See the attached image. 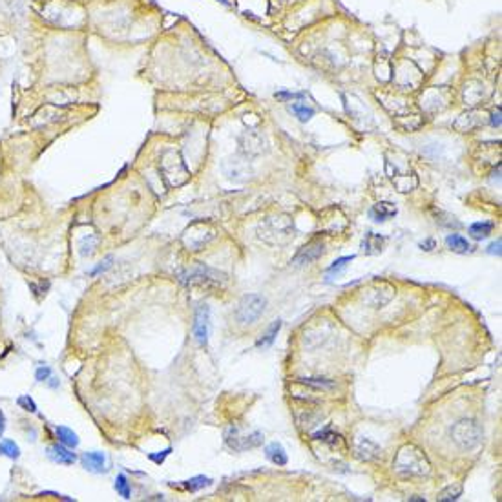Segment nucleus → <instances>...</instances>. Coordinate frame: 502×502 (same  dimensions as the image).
<instances>
[{
    "mask_svg": "<svg viewBox=\"0 0 502 502\" xmlns=\"http://www.w3.org/2000/svg\"><path fill=\"white\" fill-rule=\"evenodd\" d=\"M393 469L398 477L402 479H409V477H426L431 473V464L428 457L415 444H404L398 450L394 457Z\"/></svg>",
    "mask_w": 502,
    "mask_h": 502,
    "instance_id": "1",
    "label": "nucleus"
},
{
    "mask_svg": "<svg viewBox=\"0 0 502 502\" xmlns=\"http://www.w3.org/2000/svg\"><path fill=\"white\" fill-rule=\"evenodd\" d=\"M450 433L453 442L460 450H473L482 440V429L475 420H459L457 424H453Z\"/></svg>",
    "mask_w": 502,
    "mask_h": 502,
    "instance_id": "2",
    "label": "nucleus"
},
{
    "mask_svg": "<svg viewBox=\"0 0 502 502\" xmlns=\"http://www.w3.org/2000/svg\"><path fill=\"white\" fill-rule=\"evenodd\" d=\"M265 305H267V301L263 296H259V294H247V296L241 298L240 305H237L236 318L240 320L241 323L258 322L259 316H261L263 310H265Z\"/></svg>",
    "mask_w": 502,
    "mask_h": 502,
    "instance_id": "3",
    "label": "nucleus"
},
{
    "mask_svg": "<svg viewBox=\"0 0 502 502\" xmlns=\"http://www.w3.org/2000/svg\"><path fill=\"white\" fill-rule=\"evenodd\" d=\"M225 442L234 451L254 450V447H258V445L263 444V433L254 431L249 433V435H243L240 428H228L227 433H225Z\"/></svg>",
    "mask_w": 502,
    "mask_h": 502,
    "instance_id": "4",
    "label": "nucleus"
},
{
    "mask_svg": "<svg viewBox=\"0 0 502 502\" xmlns=\"http://www.w3.org/2000/svg\"><path fill=\"white\" fill-rule=\"evenodd\" d=\"M194 338L196 341L201 345V347H206L208 345V338H210V307L206 305H199L196 310V320H194Z\"/></svg>",
    "mask_w": 502,
    "mask_h": 502,
    "instance_id": "5",
    "label": "nucleus"
},
{
    "mask_svg": "<svg viewBox=\"0 0 502 502\" xmlns=\"http://www.w3.org/2000/svg\"><path fill=\"white\" fill-rule=\"evenodd\" d=\"M183 281L190 285H210V283H219V281L225 280V276L221 272L214 271V269H210V267H205V265H199L197 269L190 271L188 274H184L181 278Z\"/></svg>",
    "mask_w": 502,
    "mask_h": 502,
    "instance_id": "6",
    "label": "nucleus"
},
{
    "mask_svg": "<svg viewBox=\"0 0 502 502\" xmlns=\"http://www.w3.org/2000/svg\"><path fill=\"white\" fill-rule=\"evenodd\" d=\"M393 296H394V288L391 287L389 283H380V285H375L373 288L367 290L365 301L367 303H371L375 309H380V307L387 305Z\"/></svg>",
    "mask_w": 502,
    "mask_h": 502,
    "instance_id": "7",
    "label": "nucleus"
},
{
    "mask_svg": "<svg viewBox=\"0 0 502 502\" xmlns=\"http://www.w3.org/2000/svg\"><path fill=\"white\" fill-rule=\"evenodd\" d=\"M354 453L360 460H365V462H371V460H376L382 457V447L376 442L369 440V438H356L354 442Z\"/></svg>",
    "mask_w": 502,
    "mask_h": 502,
    "instance_id": "8",
    "label": "nucleus"
},
{
    "mask_svg": "<svg viewBox=\"0 0 502 502\" xmlns=\"http://www.w3.org/2000/svg\"><path fill=\"white\" fill-rule=\"evenodd\" d=\"M214 237H216L214 228L205 225V223H199V232H196V234L187 232V234H184V243H187L192 250H199L203 245H206L208 241L214 240Z\"/></svg>",
    "mask_w": 502,
    "mask_h": 502,
    "instance_id": "9",
    "label": "nucleus"
},
{
    "mask_svg": "<svg viewBox=\"0 0 502 502\" xmlns=\"http://www.w3.org/2000/svg\"><path fill=\"white\" fill-rule=\"evenodd\" d=\"M83 467L92 473H106L108 471V460L102 451H86L81 457Z\"/></svg>",
    "mask_w": 502,
    "mask_h": 502,
    "instance_id": "10",
    "label": "nucleus"
},
{
    "mask_svg": "<svg viewBox=\"0 0 502 502\" xmlns=\"http://www.w3.org/2000/svg\"><path fill=\"white\" fill-rule=\"evenodd\" d=\"M323 254V243L322 241H312V243H309V245H305L303 249L300 250V252L294 256V259H293V263L294 265H307V263H312V261H316V259L320 258Z\"/></svg>",
    "mask_w": 502,
    "mask_h": 502,
    "instance_id": "11",
    "label": "nucleus"
},
{
    "mask_svg": "<svg viewBox=\"0 0 502 502\" xmlns=\"http://www.w3.org/2000/svg\"><path fill=\"white\" fill-rule=\"evenodd\" d=\"M48 457L49 460H53L55 464H64V466H71L77 460V455L71 451V447L64 444H53L48 447Z\"/></svg>",
    "mask_w": 502,
    "mask_h": 502,
    "instance_id": "12",
    "label": "nucleus"
},
{
    "mask_svg": "<svg viewBox=\"0 0 502 502\" xmlns=\"http://www.w3.org/2000/svg\"><path fill=\"white\" fill-rule=\"evenodd\" d=\"M398 212V208L393 205V203H387V201H380V203H376L371 210H369V218L376 223H384L387 219L394 218Z\"/></svg>",
    "mask_w": 502,
    "mask_h": 502,
    "instance_id": "13",
    "label": "nucleus"
},
{
    "mask_svg": "<svg viewBox=\"0 0 502 502\" xmlns=\"http://www.w3.org/2000/svg\"><path fill=\"white\" fill-rule=\"evenodd\" d=\"M384 243H385L384 236L375 234V232H367L365 237H363V241H362V250L367 254V256H376V254L382 252Z\"/></svg>",
    "mask_w": 502,
    "mask_h": 502,
    "instance_id": "14",
    "label": "nucleus"
},
{
    "mask_svg": "<svg viewBox=\"0 0 502 502\" xmlns=\"http://www.w3.org/2000/svg\"><path fill=\"white\" fill-rule=\"evenodd\" d=\"M265 455H267V459L271 460L272 464H276V466H285V464L288 462L287 451H285L283 445L278 444V442H272V444L267 445Z\"/></svg>",
    "mask_w": 502,
    "mask_h": 502,
    "instance_id": "15",
    "label": "nucleus"
},
{
    "mask_svg": "<svg viewBox=\"0 0 502 502\" xmlns=\"http://www.w3.org/2000/svg\"><path fill=\"white\" fill-rule=\"evenodd\" d=\"M55 435H57L61 444L68 445L71 450H75V447L79 445V435H77L73 429L64 428V426H57V428H55Z\"/></svg>",
    "mask_w": 502,
    "mask_h": 502,
    "instance_id": "16",
    "label": "nucleus"
},
{
    "mask_svg": "<svg viewBox=\"0 0 502 502\" xmlns=\"http://www.w3.org/2000/svg\"><path fill=\"white\" fill-rule=\"evenodd\" d=\"M445 245L450 247V250H453L455 254H467L471 250V245L466 237H462L460 234H450L445 237Z\"/></svg>",
    "mask_w": 502,
    "mask_h": 502,
    "instance_id": "17",
    "label": "nucleus"
},
{
    "mask_svg": "<svg viewBox=\"0 0 502 502\" xmlns=\"http://www.w3.org/2000/svg\"><path fill=\"white\" fill-rule=\"evenodd\" d=\"M280 329H281V320H276V322H272V325L267 329L265 334H263V336L259 338L258 341H256V347H263V349H265V347H269V345L274 344V340H276V336H278Z\"/></svg>",
    "mask_w": 502,
    "mask_h": 502,
    "instance_id": "18",
    "label": "nucleus"
},
{
    "mask_svg": "<svg viewBox=\"0 0 502 502\" xmlns=\"http://www.w3.org/2000/svg\"><path fill=\"white\" fill-rule=\"evenodd\" d=\"M491 232H493V223H489V221L473 223L471 227H469V236H471L473 240H484V237H488Z\"/></svg>",
    "mask_w": 502,
    "mask_h": 502,
    "instance_id": "19",
    "label": "nucleus"
},
{
    "mask_svg": "<svg viewBox=\"0 0 502 502\" xmlns=\"http://www.w3.org/2000/svg\"><path fill=\"white\" fill-rule=\"evenodd\" d=\"M0 455L2 457H8L11 460H17L20 459V447L15 440H2L0 442Z\"/></svg>",
    "mask_w": 502,
    "mask_h": 502,
    "instance_id": "20",
    "label": "nucleus"
},
{
    "mask_svg": "<svg viewBox=\"0 0 502 502\" xmlns=\"http://www.w3.org/2000/svg\"><path fill=\"white\" fill-rule=\"evenodd\" d=\"M114 488H115V491H117V495H121L122 498H126V500H128V498L131 497L130 482H128V479H126V475H124V473H119V475L115 477Z\"/></svg>",
    "mask_w": 502,
    "mask_h": 502,
    "instance_id": "21",
    "label": "nucleus"
},
{
    "mask_svg": "<svg viewBox=\"0 0 502 502\" xmlns=\"http://www.w3.org/2000/svg\"><path fill=\"white\" fill-rule=\"evenodd\" d=\"M290 112H293L301 122H307L314 117V110L307 108L305 104H298V102H293V104H290Z\"/></svg>",
    "mask_w": 502,
    "mask_h": 502,
    "instance_id": "22",
    "label": "nucleus"
},
{
    "mask_svg": "<svg viewBox=\"0 0 502 502\" xmlns=\"http://www.w3.org/2000/svg\"><path fill=\"white\" fill-rule=\"evenodd\" d=\"M462 495V486L455 484V486H447L445 489H442L438 493V500L440 502H450V500H457V498Z\"/></svg>",
    "mask_w": 502,
    "mask_h": 502,
    "instance_id": "23",
    "label": "nucleus"
},
{
    "mask_svg": "<svg viewBox=\"0 0 502 502\" xmlns=\"http://www.w3.org/2000/svg\"><path fill=\"white\" fill-rule=\"evenodd\" d=\"M210 482H212V481H210L208 477L197 475V477H194V479H190V481H184L183 482V488L188 489V491H197V489L206 488Z\"/></svg>",
    "mask_w": 502,
    "mask_h": 502,
    "instance_id": "24",
    "label": "nucleus"
},
{
    "mask_svg": "<svg viewBox=\"0 0 502 502\" xmlns=\"http://www.w3.org/2000/svg\"><path fill=\"white\" fill-rule=\"evenodd\" d=\"M97 243H99V237L93 236V234H88V236L83 237V241H81V254H83V256H90V254L93 252V249L97 247Z\"/></svg>",
    "mask_w": 502,
    "mask_h": 502,
    "instance_id": "25",
    "label": "nucleus"
},
{
    "mask_svg": "<svg viewBox=\"0 0 502 502\" xmlns=\"http://www.w3.org/2000/svg\"><path fill=\"white\" fill-rule=\"evenodd\" d=\"M353 259H354V256H344V258H338L336 261H332V265L327 269V274H329V276H332V274H340V272L344 271L345 267L349 265V263L353 261Z\"/></svg>",
    "mask_w": 502,
    "mask_h": 502,
    "instance_id": "26",
    "label": "nucleus"
},
{
    "mask_svg": "<svg viewBox=\"0 0 502 502\" xmlns=\"http://www.w3.org/2000/svg\"><path fill=\"white\" fill-rule=\"evenodd\" d=\"M314 438H316V440H320V442H325V444H331V445H336L338 442L341 440L340 435H336V433L329 431V429H323V431H318V433H316V435H314Z\"/></svg>",
    "mask_w": 502,
    "mask_h": 502,
    "instance_id": "27",
    "label": "nucleus"
},
{
    "mask_svg": "<svg viewBox=\"0 0 502 502\" xmlns=\"http://www.w3.org/2000/svg\"><path fill=\"white\" fill-rule=\"evenodd\" d=\"M17 404H18V406H20L24 411H28V413H37V404H35V402H33V398H31L30 394H24V397H18Z\"/></svg>",
    "mask_w": 502,
    "mask_h": 502,
    "instance_id": "28",
    "label": "nucleus"
},
{
    "mask_svg": "<svg viewBox=\"0 0 502 502\" xmlns=\"http://www.w3.org/2000/svg\"><path fill=\"white\" fill-rule=\"evenodd\" d=\"M460 121H466V126H462V134H466V131H469V130H473L475 126H479L481 124V121L475 117V114H464V115H460Z\"/></svg>",
    "mask_w": 502,
    "mask_h": 502,
    "instance_id": "29",
    "label": "nucleus"
},
{
    "mask_svg": "<svg viewBox=\"0 0 502 502\" xmlns=\"http://www.w3.org/2000/svg\"><path fill=\"white\" fill-rule=\"evenodd\" d=\"M170 451H172L170 447H166L165 451H159L157 455H155V453H150V455H148V459L152 460V462H155V464H157V466H159V464L165 462V459H166V457H168V455H170Z\"/></svg>",
    "mask_w": 502,
    "mask_h": 502,
    "instance_id": "30",
    "label": "nucleus"
},
{
    "mask_svg": "<svg viewBox=\"0 0 502 502\" xmlns=\"http://www.w3.org/2000/svg\"><path fill=\"white\" fill-rule=\"evenodd\" d=\"M49 376H51V369H49L48 365L39 367V369H37V371H35V378H37V380H39V382H46V380H48V378H49Z\"/></svg>",
    "mask_w": 502,
    "mask_h": 502,
    "instance_id": "31",
    "label": "nucleus"
},
{
    "mask_svg": "<svg viewBox=\"0 0 502 502\" xmlns=\"http://www.w3.org/2000/svg\"><path fill=\"white\" fill-rule=\"evenodd\" d=\"M303 384L309 385H318V387H332V382L329 380H322V378H303Z\"/></svg>",
    "mask_w": 502,
    "mask_h": 502,
    "instance_id": "32",
    "label": "nucleus"
},
{
    "mask_svg": "<svg viewBox=\"0 0 502 502\" xmlns=\"http://www.w3.org/2000/svg\"><path fill=\"white\" fill-rule=\"evenodd\" d=\"M112 261H114V258H112V256H108V258H106L104 261L100 263V265L97 267V269H93V271L90 272V274L95 276V274H99V272H104L106 269H110V267H112Z\"/></svg>",
    "mask_w": 502,
    "mask_h": 502,
    "instance_id": "33",
    "label": "nucleus"
},
{
    "mask_svg": "<svg viewBox=\"0 0 502 502\" xmlns=\"http://www.w3.org/2000/svg\"><path fill=\"white\" fill-rule=\"evenodd\" d=\"M500 245H502V241H500V240H497V241H495V243L489 245L488 252H489V254H497V256H500Z\"/></svg>",
    "mask_w": 502,
    "mask_h": 502,
    "instance_id": "34",
    "label": "nucleus"
},
{
    "mask_svg": "<svg viewBox=\"0 0 502 502\" xmlns=\"http://www.w3.org/2000/svg\"><path fill=\"white\" fill-rule=\"evenodd\" d=\"M491 124H493L495 128L500 126V110H497V112L491 115Z\"/></svg>",
    "mask_w": 502,
    "mask_h": 502,
    "instance_id": "35",
    "label": "nucleus"
},
{
    "mask_svg": "<svg viewBox=\"0 0 502 502\" xmlns=\"http://www.w3.org/2000/svg\"><path fill=\"white\" fill-rule=\"evenodd\" d=\"M435 245H437L435 243V240H428L426 243H420V249L422 250H433L435 249Z\"/></svg>",
    "mask_w": 502,
    "mask_h": 502,
    "instance_id": "36",
    "label": "nucleus"
},
{
    "mask_svg": "<svg viewBox=\"0 0 502 502\" xmlns=\"http://www.w3.org/2000/svg\"><path fill=\"white\" fill-rule=\"evenodd\" d=\"M4 429H6V415H4V411L0 409V438L4 435Z\"/></svg>",
    "mask_w": 502,
    "mask_h": 502,
    "instance_id": "37",
    "label": "nucleus"
},
{
    "mask_svg": "<svg viewBox=\"0 0 502 502\" xmlns=\"http://www.w3.org/2000/svg\"><path fill=\"white\" fill-rule=\"evenodd\" d=\"M218 2H219V4H223V6H227V8L230 6V2H228V0H218Z\"/></svg>",
    "mask_w": 502,
    "mask_h": 502,
    "instance_id": "38",
    "label": "nucleus"
}]
</instances>
